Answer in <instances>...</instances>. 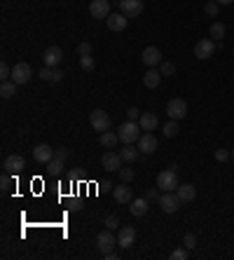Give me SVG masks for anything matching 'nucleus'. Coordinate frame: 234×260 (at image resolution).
I'll list each match as a JSON object with an SVG mask.
<instances>
[{"mask_svg": "<svg viewBox=\"0 0 234 260\" xmlns=\"http://www.w3.org/2000/svg\"><path fill=\"white\" fill-rule=\"evenodd\" d=\"M33 75V68L28 64H14V68H12V82H17V85H26L28 80H31Z\"/></svg>", "mask_w": 234, "mask_h": 260, "instance_id": "obj_9", "label": "nucleus"}, {"mask_svg": "<svg viewBox=\"0 0 234 260\" xmlns=\"http://www.w3.org/2000/svg\"><path fill=\"white\" fill-rule=\"evenodd\" d=\"M160 209L164 211V213H176L178 209H181V204H183V199L176 192H164V195L160 197Z\"/></svg>", "mask_w": 234, "mask_h": 260, "instance_id": "obj_4", "label": "nucleus"}, {"mask_svg": "<svg viewBox=\"0 0 234 260\" xmlns=\"http://www.w3.org/2000/svg\"><path fill=\"white\" fill-rule=\"evenodd\" d=\"M0 188H2V192H10V188H12V173L10 171H2V176H0Z\"/></svg>", "mask_w": 234, "mask_h": 260, "instance_id": "obj_33", "label": "nucleus"}, {"mask_svg": "<svg viewBox=\"0 0 234 260\" xmlns=\"http://www.w3.org/2000/svg\"><path fill=\"white\" fill-rule=\"evenodd\" d=\"M38 75L43 77V80H47V82H49V80H52V82H61L66 73H64V71H59V68H49V66H45Z\"/></svg>", "mask_w": 234, "mask_h": 260, "instance_id": "obj_25", "label": "nucleus"}, {"mask_svg": "<svg viewBox=\"0 0 234 260\" xmlns=\"http://www.w3.org/2000/svg\"><path fill=\"white\" fill-rule=\"evenodd\" d=\"M61 59H64V49L56 47V45L47 47L43 52V61H45V66H49V68H56V66L61 64Z\"/></svg>", "mask_w": 234, "mask_h": 260, "instance_id": "obj_12", "label": "nucleus"}, {"mask_svg": "<svg viewBox=\"0 0 234 260\" xmlns=\"http://www.w3.org/2000/svg\"><path fill=\"white\" fill-rule=\"evenodd\" d=\"M17 82H12V80H7V82H2L0 85V96L2 98H12V96H17Z\"/></svg>", "mask_w": 234, "mask_h": 260, "instance_id": "obj_27", "label": "nucleus"}, {"mask_svg": "<svg viewBox=\"0 0 234 260\" xmlns=\"http://www.w3.org/2000/svg\"><path fill=\"white\" fill-rule=\"evenodd\" d=\"M140 59H143V64L148 66V68H155V66H160L162 61H164L160 47H155V45L145 47V49H143V54H140Z\"/></svg>", "mask_w": 234, "mask_h": 260, "instance_id": "obj_10", "label": "nucleus"}, {"mask_svg": "<svg viewBox=\"0 0 234 260\" xmlns=\"http://www.w3.org/2000/svg\"><path fill=\"white\" fill-rule=\"evenodd\" d=\"M232 160H234V150H232Z\"/></svg>", "mask_w": 234, "mask_h": 260, "instance_id": "obj_47", "label": "nucleus"}, {"mask_svg": "<svg viewBox=\"0 0 234 260\" xmlns=\"http://www.w3.org/2000/svg\"><path fill=\"white\" fill-rule=\"evenodd\" d=\"M89 14H92L94 19H108V14H110V2H108V0H92Z\"/></svg>", "mask_w": 234, "mask_h": 260, "instance_id": "obj_14", "label": "nucleus"}, {"mask_svg": "<svg viewBox=\"0 0 234 260\" xmlns=\"http://www.w3.org/2000/svg\"><path fill=\"white\" fill-rule=\"evenodd\" d=\"M162 131H164V136H166V139H173V136H178V131H181V124H178V119H171V122H166Z\"/></svg>", "mask_w": 234, "mask_h": 260, "instance_id": "obj_29", "label": "nucleus"}, {"mask_svg": "<svg viewBox=\"0 0 234 260\" xmlns=\"http://www.w3.org/2000/svg\"><path fill=\"white\" fill-rule=\"evenodd\" d=\"M103 258H106V260H117V258H119V253L110 251V253H103Z\"/></svg>", "mask_w": 234, "mask_h": 260, "instance_id": "obj_45", "label": "nucleus"}, {"mask_svg": "<svg viewBox=\"0 0 234 260\" xmlns=\"http://www.w3.org/2000/svg\"><path fill=\"white\" fill-rule=\"evenodd\" d=\"M176 195L181 197L183 202H192V199L197 197V188H194L192 183H183V185L176 188Z\"/></svg>", "mask_w": 234, "mask_h": 260, "instance_id": "obj_22", "label": "nucleus"}, {"mask_svg": "<svg viewBox=\"0 0 234 260\" xmlns=\"http://www.w3.org/2000/svg\"><path fill=\"white\" fill-rule=\"evenodd\" d=\"M139 124H140V129L143 131H152V129L160 127V118H157L155 113H140Z\"/></svg>", "mask_w": 234, "mask_h": 260, "instance_id": "obj_20", "label": "nucleus"}, {"mask_svg": "<svg viewBox=\"0 0 234 260\" xmlns=\"http://www.w3.org/2000/svg\"><path fill=\"white\" fill-rule=\"evenodd\" d=\"M134 241H136V230L131 228V225H122V228L117 230V246L119 249L134 246Z\"/></svg>", "mask_w": 234, "mask_h": 260, "instance_id": "obj_8", "label": "nucleus"}, {"mask_svg": "<svg viewBox=\"0 0 234 260\" xmlns=\"http://www.w3.org/2000/svg\"><path fill=\"white\" fill-rule=\"evenodd\" d=\"M139 155H140V150L134 145V143H124V148L119 150V157H122L127 164L129 162H136V160H139Z\"/></svg>", "mask_w": 234, "mask_h": 260, "instance_id": "obj_21", "label": "nucleus"}, {"mask_svg": "<svg viewBox=\"0 0 234 260\" xmlns=\"http://www.w3.org/2000/svg\"><path fill=\"white\" fill-rule=\"evenodd\" d=\"M0 80H2V82H7V80H12V68H10L7 64H5V61L0 64Z\"/></svg>", "mask_w": 234, "mask_h": 260, "instance_id": "obj_40", "label": "nucleus"}, {"mask_svg": "<svg viewBox=\"0 0 234 260\" xmlns=\"http://www.w3.org/2000/svg\"><path fill=\"white\" fill-rule=\"evenodd\" d=\"M117 136H119V141H122V143H139L140 124H139V122H134V119H127L124 124H119V127H117Z\"/></svg>", "mask_w": 234, "mask_h": 260, "instance_id": "obj_1", "label": "nucleus"}, {"mask_svg": "<svg viewBox=\"0 0 234 260\" xmlns=\"http://www.w3.org/2000/svg\"><path fill=\"white\" fill-rule=\"evenodd\" d=\"M45 166H47V173H54V176H59V173L64 171V160H59V157H52V160L45 164Z\"/></svg>", "mask_w": 234, "mask_h": 260, "instance_id": "obj_28", "label": "nucleus"}, {"mask_svg": "<svg viewBox=\"0 0 234 260\" xmlns=\"http://www.w3.org/2000/svg\"><path fill=\"white\" fill-rule=\"evenodd\" d=\"M160 73L164 77L176 75V64H171V61H162V64H160Z\"/></svg>", "mask_w": 234, "mask_h": 260, "instance_id": "obj_32", "label": "nucleus"}, {"mask_svg": "<svg viewBox=\"0 0 234 260\" xmlns=\"http://www.w3.org/2000/svg\"><path fill=\"white\" fill-rule=\"evenodd\" d=\"M106 228L108 230H119V220H117V216H108L106 218Z\"/></svg>", "mask_w": 234, "mask_h": 260, "instance_id": "obj_41", "label": "nucleus"}, {"mask_svg": "<svg viewBox=\"0 0 234 260\" xmlns=\"http://www.w3.org/2000/svg\"><path fill=\"white\" fill-rule=\"evenodd\" d=\"M148 209H150L148 197H145V199H134V202L129 204V211H131V213H134V216H136V218L145 216V213H148Z\"/></svg>", "mask_w": 234, "mask_h": 260, "instance_id": "obj_23", "label": "nucleus"}, {"mask_svg": "<svg viewBox=\"0 0 234 260\" xmlns=\"http://www.w3.org/2000/svg\"><path fill=\"white\" fill-rule=\"evenodd\" d=\"M106 22H108V28H110V31L119 33V31H124V28H127L129 19L124 17V14H122V12H119V14H108Z\"/></svg>", "mask_w": 234, "mask_h": 260, "instance_id": "obj_19", "label": "nucleus"}, {"mask_svg": "<svg viewBox=\"0 0 234 260\" xmlns=\"http://www.w3.org/2000/svg\"><path fill=\"white\" fill-rule=\"evenodd\" d=\"M2 169L10 173H19L26 169V160H23L22 155H10V157H5V162H2Z\"/></svg>", "mask_w": 234, "mask_h": 260, "instance_id": "obj_16", "label": "nucleus"}, {"mask_svg": "<svg viewBox=\"0 0 234 260\" xmlns=\"http://www.w3.org/2000/svg\"><path fill=\"white\" fill-rule=\"evenodd\" d=\"M213 157H215V162H227V160L232 157V152H230V150H225V148H218Z\"/></svg>", "mask_w": 234, "mask_h": 260, "instance_id": "obj_39", "label": "nucleus"}, {"mask_svg": "<svg viewBox=\"0 0 234 260\" xmlns=\"http://www.w3.org/2000/svg\"><path fill=\"white\" fill-rule=\"evenodd\" d=\"M160 192H162L160 188H152V190L148 192V202H160V197H162Z\"/></svg>", "mask_w": 234, "mask_h": 260, "instance_id": "obj_42", "label": "nucleus"}, {"mask_svg": "<svg viewBox=\"0 0 234 260\" xmlns=\"http://www.w3.org/2000/svg\"><path fill=\"white\" fill-rule=\"evenodd\" d=\"M162 82V73L160 71H155V68H148V73L143 75V85L148 87V89H157Z\"/></svg>", "mask_w": 234, "mask_h": 260, "instance_id": "obj_24", "label": "nucleus"}, {"mask_svg": "<svg viewBox=\"0 0 234 260\" xmlns=\"http://www.w3.org/2000/svg\"><path fill=\"white\" fill-rule=\"evenodd\" d=\"M113 195H115L117 204H131V202H134V195H131L129 183H122V185H117V188H113Z\"/></svg>", "mask_w": 234, "mask_h": 260, "instance_id": "obj_17", "label": "nucleus"}, {"mask_svg": "<svg viewBox=\"0 0 234 260\" xmlns=\"http://www.w3.org/2000/svg\"><path fill=\"white\" fill-rule=\"evenodd\" d=\"M215 54V40L213 38H202L199 43L194 45V56L199 59V61H206V59H211Z\"/></svg>", "mask_w": 234, "mask_h": 260, "instance_id": "obj_3", "label": "nucleus"}, {"mask_svg": "<svg viewBox=\"0 0 234 260\" xmlns=\"http://www.w3.org/2000/svg\"><path fill=\"white\" fill-rule=\"evenodd\" d=\"M119 178H122V183H131V181H134V171H131V169H129V166H122V169H119Z\"/></svg>", "mask_w": 234, "mask_h": 260, "instance_id": "obj_38", "label": "nucleus"}, {"mask_svg": "<svg viewBox=\"0 0 234 260\" xmlns=\"http://www.w3.org/2000/svg\"><path fill=\"white\" fill-rule=\"evenodd\" d=\"M187 256H190V249H185V246H183V249L171 251V256H169V258H171V260H185Z\"/></svg>", "mask_w": 234, "mask_h": 260, "instance_id": "obj_37", "label": "nucleus"}, {"mask_svg": "<svg viewBox=\"0 0 234 260\" xmlns=\"http://www.w3.org/2000/svg\"><path fill=\"white\" fill-rule=\"evenodd\" d=\"M89 124H92V129L94 131H108L110 129V118H108V113L106 110H101V108H96L92 115H89Z\"/></svg>", "mask_w": 234, "mask_h": 260, "instance_id": "obj_5", "label": "nucleus"}, {"mask_svg": "<svg viewBox=\"0 0 234 260\" xmlns=\"http://www.w3.org/2000/svg\"><path fill=\"white\" fill-rule=\"evenodd\" d=\"M119 12L127 19H134L143 12V0H119Z\"/></svg>", "mask_w": 234, "mask_h": 260, "instance_id": "obj_11", "label": "nucleus"}, {"mask_svg": "<svg viewBox=\"0 0 234 260\" xmlns=\"http://www.w3.org/2000/svg\"><path fill=\"white\" fill-rule=\"evenodd\" d=\"M166 115L171 119H185L187 115V103L183 101V98H171L169 103H166Z\"/></svg>", "mask_w": 234, "mask_h": 260, "instance_id": "obj_7", "label": "nucleus"}, {"mask_svg": "<svg viewBox=\"0 0 234 260\" xmlns=\"http://www.w3.org/2000/svg\"><path fill=\"white\" fill-rule=\"evenodd\" d=\"M127 118H129V119H134V122H139L140 110H139V108H129V110H127Z\"/></svg>", "mask_w": 234, "mask_h": 260, "instance_id": "obj_43", "label": "nucleus"}, {"mask_svg": "<svg viewBox=\"0 0 234 260\" xmlns=\"http://www.w3.org/2000/svg\"><path fill=\"white\" fill-rule=\"evenodd\" d=\"M80 66H82V71H87V73H92L96 68V64H94V59L92 56H80Z\"/></svg>", "mask_w": 234, "mask_h": 260, "instance_id": "obj_35", "label": "nucleus"}, {"mask_svg": "<svg viewBox=\"0 0 234 260\" xmlns=\"http://www.w3.org/2000/svg\"><path fill=\"white\" fill-rule=\"evenodd\" d=\"M54 157H59V160H68V150H66V148H56V150H54Z\"/></svg>", "mask_w": 234, "mask_h": 260, "instance_id": "obj_44", "label": "nucleus"}, {"mask_svg": "<svg viewBox=\"0 0 234 260\" xmlns=\"http://www.w3.org/2000/svg\"><path fill=\"white\" fill-rule=\"evenodd\" d=\"M218 12H220V5H218L215 0H209V2L204 5V14H206V17H218Z\"/></svg>", "mask_w": 234, "mask_h": 260, "instance_id": "obj_31", "label": "nucleus"}, {"mask_svg": "<svg viewBox=\"0 0 234 260\" xmlns=\"http://www.w3.org/2000/svg\"><path fill=\"white\" fill-rule=\"evenodd\" d=\"M139 150L145 152V155H152V152L157 150V139L150 134V131H145V134H140L139 139Z\"/></svg>", "mask_w": 234, "mask_h": 260, "instance_id": "obj_18", "label": "nucleus"}, {"mask_svg": "<svg viewBox=\"0 0 234 260\" xmlns=\"http://www.w3.org/2000/svg\"><path fill=\"white\" fill-rule=\"evenodd\" d=\"M122 162H124V160L119 157V152H110V150H108L106 155L101 157V164H103V169H106V171H119V169H122Z\"/></svg>", "mask_w": 234, "mask_h": 260, "instance_id": "obj_15", "label": "nucleus"}, {"mask_svg": "<svg viewBox=\"0 0 234 260\" xmlns=\"http://www.w3.org/2000/svg\"><path fill=\"white\" fill-rule=\"evenodd\" d=\"M178 171L176 169H164V171L157 173V188L162 192H173L178 188Z\"/></svg>", "mask_w": 234, "mask_h": 260, "instance_id": "obj_2", "label": "nucleus"}, {"mask_svg": "<svg viewBox=\"0 0 234 260\" xmlns=\"http://www.w3.org/2000/svg\"><path fill=\"white\" fill-rule=\"evenodd\" d=\"M92 52H94L92 43H80L77 45V56H92Z\"/></svg>", "mask_w": 234, "mask_h": 260, "instance_id": "obj_36", "label": "nucleus"}, {"mask_svg": "<svg viewBox=\"0 0 234 260\" xmlns=\"http://www.w3.org/2000/svg\"><path fill=\"white\" fill-rule=\"evenodd\" d=\"M117 141H119V136H117V131H103V134H101V145H103V148H108V150H113V148H115L117 145Z\"/></svg>", "mask_w": 234, "mask_h": 260, "instance_id": "obj_26", "label": "nucleus"}, {"mask_svg": "<svg viewBox=\"0 0 234 260\" xmlns=\"http://www.w3.org/2000/svg\"><path fill=\"white\" fill-rule=\"evenodd\" d=\"M96 246H98L101 253H110V251L117 246V237L106 228L103 232H98V237H96Z\"/></svg>", "mask_w": 234, "mask_h": 260, "instance_id": "obj_6", "label": "nucleus"}, {"mask_svg": "<svg viewBox=\"0 0 234 260\" xmlns=\"http://www.w3.org/2000/svg\"><path fill=\"white\" fill-rule=\"evenodd\" d=\"M209 33H211L213 40H223V38H225V24L213 22V24H211V28H209Z\"/></svg>", "mask_w": 234, "mask_h": 260, "instance_id": "obj_30", "label": "nucleus"}, {"mask_svg": "<svg viewBox=\"0 0 234 260\" xmlns=\"http://www.w3.org/2000/svg\"><path fill=\"white\" fill-rule=\"evenodd\" d=\"M183 246H185V249H197V235H194V232H187V235H185V237H183Z\"/></svg>", "mask_w": 234, "mask_h": 260, "instance_id": "obj_34", "label": "nucleus"}, {"mask_svg": "<svg viewBox=\"0 0 234 260\" xmlns=\"http://www.w3.org/2000/svg\"><path fill=\"white\" fill-rule=\"evenodd\" d=\"M215 2H218V5H232L234 0H215Z\"/></svg>", "mask_w": 234, "mask_h": 260, "instance_id": "obj_46", "label": "nucleus"}, {"mask_svg": "<svg viewBox=\"0 0 234 260\" xmlns=\"http://www.w3.org/2000/svg\"><path fill=\"white\" fill-rule=\"evenodd\" d=\"M54 150H56V148L47 145V143H38V145H33V160L40 164H47L54 157Z\"/></svg>", "mask_w": 234, "mask_h": 260, "instance_id": "obj_13", "label": "nucleus"}]
</instances>
